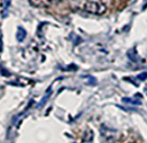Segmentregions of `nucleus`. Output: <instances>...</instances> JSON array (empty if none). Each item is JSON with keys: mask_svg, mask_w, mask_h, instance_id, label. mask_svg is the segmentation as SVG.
I'll return each mask as SVG.
<instances>
[{"mask_svg": "<svg viewBox=\"0 0 147 143\" xmlns=\"http://www.w3.org/2000/svg\"><path fill=\"white\" fill-rule=\"evenodd\" d=\"M84 10L94 15H102L106 12L107 6L101 0H88L84 4Z\"/></svg>", "mask_w": 147, "mask_h": 143, "instance_id": "nucleus-1", "label": "nucleus"}, {"mask_svg": "<svg viewBox=\"0 0 147 143\" xmlns=\"http://www.w3.org/2000/svg\"><path fill=\"white\" fill-rule=\"evenodd\" d=\"M10 4H11V0H1L0 3V13H1L2 18H5L9 10Z\"/></svg>", "mask_w": 147, "mask_h": 143, "instance_id": "nucleus-2", "label": "nucleus"}, {"mask_svg": "<svg viewBox=\"0 0 147 143\" xmlns=\"http://www.w3.org/2000/svg\"><path fill=\"white\" fill-rule=\"evenodd\" d=\"M146 78H147V72H143V73L139 74L137 76V79H139L140 81H144V80H146Z\"/></svg>", "mask_w": 147, "mask_h": 143, "instance_id": "nucleus-7", "label": "nucleus"}, {"mask_svg": "<svg viewBox=\"0 0 147 143\" xmlns=\"http://www.w3.org/2000/svg\"><path fill=\"white\" fill-rule=\"evenodd\" d=\"M26 38V31L24 28L18 27L17 32H16V39L18 40V42H22L24 41V39Z\"/></svg>", "mask_w": 147, "mask_h": 143, "instance_id": "nucleus-4", "label": "nucleus"}, {"mask_svg": "<svg viewBox=\"0 0 147 143\" xmlns=\"http://www.w3.org/2000/svg\"><path fill=\"white\" fill-rule=\"evenodd\" d=\"M123 102H127V103H131L133 105H140L141 104V101L137 100V99H132V98H123L122 99Z\"/></svg>", "mask_w": 147, "mask_h": 143, "instance_id": "nucleus-5", "label": "nucleus"}, {"mask_svg": "<svg viewBox=\"0 0 147 143\" xmlns=\"http://www.w3.org/2000/svg\"><path fill=\"white\" fill-rule=\"evenodd\" d=\"M2 50V34L0 32V51Z\"/></svg>", "mask_w": 147, "mask_h": 143, "instance_id": "nucleus-8", "label": "nucleus"}, {"mask_svg": "<svg viewBox=\"0 0 147 143\" xmlns=\"http://www.w3.org/2000/svg\"><path fill=\"white\" fill-rule=\"evenodd\" d=\"M50 94H51V88H49V89H48V91H47V94H45V97L42 99V100H41L40 104H39V107H42L43 105H44L45 101L48 100V98H49V96H50Z\"/></svg>", "mask_w": 147, "mask_h": 143, "instance_id": "nucleus-6", "label": "nucleus"}, {"mask_svg": "<svg viewBox=\"0 0 147 143\" xmlns=\"http://www.w3.org/2000/svg\"><path fill=\"white\" fill-rule=\"evenodd\" d=\"M31 5H33L34 7H39V8H45L48 7L52 3V0H29Z\"/></svg>", "mask_w": 147, "mask_h": 143, "instance_id": "nucleus-3", "label": "nucleus"}]
</instances>
